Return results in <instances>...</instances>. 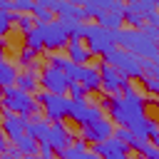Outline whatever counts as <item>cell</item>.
Masks as SVG:
<instances>
[{"label": "cell", "instance_id": "d6986e66", "mask_svg": "<svg viewBox=\"0 0 159 159\" xmlns=\"http://www.w3.org/2000/svg\"><path fill=\"white\" fill-rule=\"evenodd\" d=\"M10 144L17 149V154H20V157H35V154H37V149H40V144H37L30 134H20V137H17L15 142H10Z\"/></svg>", "mask_w": 159, "mask_h": 159}, {"label": "cell", "instance_id": "d6a6232c", "mask_svg": "<svg viewBox=\"0 0 159 159\" xmlns=\"http://www.w3.org/2000/svg\"><path fill=\"white\" fill-rule=\"evenodd\" d=\"M37 157H40V159H52V157H55V152H52V147H50L47 142H42V144H40V149H37Z\"/></svg>", "mask_w": 159, "mask_h": 159}, {"label": "cell", "instance_id": "5b68a950", "mask_svg": "<svg viewBox=\"0 0 159 159\" xmlns=\"http://www.w3.org/2000/svg\"><path fill=\"white\" fill-rule=\"evenodd\" d=\"M40 104V114L47 122H65L70 112V97L67 94H50L45 89H37L32 94Z\"/></svg>", "mask_w": 159, "mask_h": 159}, {"label": "cell", "instance_id": "277c9868", "mask_svg": "<svg viewBox=\"0 0 159 159\" xmlns=\"http://www.w3.org/2000/svg\"><path fill=\"white\" fill-rule=\"evenodd\" d=\"M102 62L112 65V67H114L117 72H122L127 80H139V77H144V60L137 57V55H132V52H127V50H122V47H114L112 52H107V55L102 57Z\"/></svg>", "mask_w": 159, "mask_h": 159}, {"label": "cell", "instance_id": "ffe728a7", "mask_svg": "<svg viewBox=\"0 0 159 159\" xmlns=\"http://www.w3.org/2000/svg\"><path fill=\"white\" fill-rule=\"evenodd\" d=\"M122 22H127L132 30H139L142 25H144V15L129 2V5H124V12H122Z\"/></svg>", "mask_w": 159, "mask_h": 159}, {"label": "cell", "instance_id": "44dd1931", "mask_svg": "<svg viewBox=\"0 0 159 159\" xmlns=\"http://www.w3.org/2000/svg\"><path fill=\"white\" fill-rule=\"evenodd\" d=\"M60 22H62V27H65V32H67L70 40H82V35H84V22H82V20L65 17V20H60Z\"/></svg>", "mask_w": 159, "mask_h": 159}, {"label": "cell", "instance_id": "2e32d148", "mask_svg": "<svg viewBox=\"0 0 159 159\" xmlns=\"http://www.w3.org/2000/svg\"><path fill=\"white\" fill-rule=\"evenodd\" d=\"M65 50H67V60L75 62V65H89V60H92V55H89V50L84 47L82 40H67Z\"/></svg>", "mask_w": 159, "mask_h": 159}, {"label": "cell", "instance_id": "d590c367", "mask_svg": "<svg viewBox=\"0 0 159 159\" xmlns=\"http://www.w3.org/2000/svg\"><path fill=\"white\" fill-rule=\"evenodd\" d=\"M67 2H72V5H82V0H67Z\"/></svg>", "mask_w": 159, "mask_h": 159}, {"label": "cell", "instance_id": "4dcf8cb0", "mask_svg": "<svg viewBox=\"0 0 159 159\" xmlns=\"http://www.w3.org/2000/svg\"><path fill=\"white\" fill-rule=\"evenodd\" d=\"M12 2V12H30L35 0H10Z\"/></svg>", "mask_w": 159, "mask_h": 159}, {"label": "cell", "instance_id": "5bb4252c", "mask_svg": "<svg viewBox=\"0 0 159 159\" xmlns=\"http://www.w3.org/2000/svg\"><path fill=\"white\" fill-rule=\"evenodd\" d=\"M15 87H17V89H22V92H27V94H35V92L40 89L37 65H32V67H27V70L17 72V77H15Z\"/></svg>", "mask_w": 159, "mask_h": 159}, {"label": "cell", "instance_id": "9a60e30c", "mask_svg": "<svg viewBox=\"0 0 159 159\" xmlns=\"http://www.w3.org/2000/svg\"><path fill=\"white\" fill-rule=\"evenodd\" d=\"M47 132H50V122H47V119H42V114L30 117V119H27V124H25V134H30L37 144L47 142Z\"/></svg>", "mask_w": 159, "mask_h": 159}, {"label": "cell", "instance_id": "4fadbf2b", "mask_svg": "<svg viewBox=\"0 0 159 159\" xmlns=\"http://www.w3.org/2000/svg\"><path fill=\"white\" fill-rule=\"evenodd\" d=\"M89 152H92V154H97L99 159H122V157H127V154H129V147H127L124 142H119V139L109 137V139H104V142L92 144V147H89Z\"/></svg>", "mask_w": 159, "mask_h": 159}, {"label": "cell", "instance_id": "e575fe53", "mask_svg": "<svg viewBox=\"0 0 159 159\" xmlns=\"http://www.w3.org/2000/svg\"><path fill=\"white\" fill-rule=\"evenodd\" d=\"M122 159H139V157H134V154H127V157H122Z\"/></svg>", "mask_w": 159, "mask_h": 159}, {"label": "cell", "instance_id": "e0dca14e", "mask_svg": "<svg viewBox=\"0 0 159 159\" xmlns=\"http://www.w3.org/2000/svg\"><path fill=\"white\" fill-rule=\"evenodd\" d=\"M112 5H114V0H82V12H84V17L89 20H94L99 12H109L112 10Z\"/></svg>", "mask_w": 159, "mask_h": 159}, {"label": "cell", "instance_id": "8992f818", "mask_svg": "<svg viewBox=\"0 0 159 159\" xmlns=\"http://www.w3.org/2000/svg\"><path fill=\"white\" fill-rule=\"evenodd\" d=\"M37 80H40V89H45V92H50V94H67L70 80H67V75H65L62 70L45 65V67L37 72Z\"/></svg>", "mask_w": 159, "mask_h": 159}, {"label": "cell", "instance_id": "52a82bcc", "mask_svg": "<svg viewBox=\"0 0 159 159\" xmlns=\"http://www.w3.org/2000/svg\"><path fill=\"white\" fill-rule=\"evenodd\" d=\"M97 67V72H99V92H104V94H119L124 87H127V77L122 75V72H117L112 65H107V62H99V65H94Z\"/></svg>", "mask_w": 159, "mask_h": 159}, {"label": "cell", "instance_id": "f546056e", "mask_svg": "<svg viewBox=\"0 0 159 159\" xmlns=\"http://www.w3.org/2000/svg\"><path fill=\"white\" fill-rule=\"evenodd\" d=\"M10 30H12V20H10V12L0 10V40H5V37L10 35Z\"/></svg>", "mask_w": 159, "mask_h": 159}, {"label": "cell", "instance_id": "f35d334b", "mask_svg": "<svg viewBox=\"0 0 159 159\" xmlns=\"http://www.w3.org/2000/svg\"><path fill=\"white\" fill-rule=\"evenodd\" d=\"M52 159H55V157H52Z\"/></svg>", "mask_w": 159, "mask_h": 159}, {"label": "cell", "instance_id": "4316f807", "mask_svg": "<svg viewBox=\"0 0 159 159\" xmlns=\"http://www.w3.org/2000/svg\"><path fill=\"white\" fill-rule=\"evenodd\" d=\"M139 84L144 87V94H149V97L159 94V80L157 77H139Z\"/></svg>", "mask_w": 159, "mask_h": 159}, {"label": "cell", "instance_id": "74e56055", "mask_svg": "<svg viewBox=\"0 0 159 159\" xmlns=\"http://www.w3.org/2000/svg\"><path fill=\"white\" fill-rule=\"evenodd\" d=\"M0 97H2V87H0Z\"/></svg>", "mask_w": 159, "mask_h": 159}, {"label": "cell", "instance_id": "8d00e7d4", "mask_svg": "<svg viewBox=\"0 0 159 159\" xmlns=\"http://www.w3.org/2000/svg\"><path fill=\"white\" fill-rule=\"evenodd\" d=\"M119 2H124V5H129V2H134V0H119Z\"/></svg>", "mask_w": 159, "mask_h": 159}, {"label": "cell", "instance_id": "836d02e7", "mask_svg": "<svg viewBox=\"0 0 159 159\" xmlns=\"http://www.w3.org/2000/svg\"><path fill=\"white\" fill-rule=\"evenodd\" d=\"M7 147H10V142H7V137L2 134V129H0V154H5L7 152Z\"/></svg>", "mask_w": 159, "mask_h": 159}, {"label": "cell", "instance_id": "3957f363", "mask_svg": "<svg viewBox=\"0 0 159 159\" xmlns=\"http://www.w3.org/2000/svg\"><path fill=\"white\" fill-rule=\"evenodd\" d=\"M0 107H2V109H10V112H15V114H20V117H25V119H30V117L40 114V104H37V99H35L32 94H27V92L17 89L15 84L2 89Z\"/></svg>", "mask_w": 159, "mask_h": 159}, {"label": "cell", "instance_id": "f1b7e54d", "mask_svg": "<svg viewBox=\"0 0 159 159\" xmlns=\"http://www.w3.org/2000/svg\"><path fill=\"white\" fill-rule=\"evenodd\" d=\"M67 97H70V99H87V89H84L80 82H70V87H67Z\"/></svg>", "mask_w": 159, "mask_h": 159}, {"label": "cell", "instance_id": "7402d4cb", "mask_svg": "<svg viewBox=\"0 0 159 159\" xmlns=\"http://www.w3.org/2000/svg\"><path fill=\"white\" fill-rule=\"evenodd\" d=\"M10 20H12V25L25 35V32H30L32 27H35V20H32V15L30 12H10Z\"/></svg>", "mask_w": 159, "mask_h": 159}, {"label": "cell", "instance_id": "484cf974", "mask_svg": "<svg viewBox=\"0 0 159 159\" xmlns=\"http://www.w3.org/2000/svg\"><path fill=\"white\" fill-rule=\"evenodd\" d=\"M30 15H32V20H35V25H45V22H52L55 20V15L47 10V7H42V5H32V10H30Z\"/></svg>", "mask_w": 159, "mask_h": 159}, {"label": "cell", "instance_id": "603a6c76", "mask_svg": "<svg viewBox=\"0 0 159 159\" xmlns=\"http://www.w3.org/2000/svg\"><path fill=\"white\" fill-rule=\"evenodd\" d=\"M37 57H40V52H37V50H30V47H25V45H22V47L17 50V57H15V60H17V65H20L22 70H27V67L37 65Z\"/></svg>", "mask_w": 159, "mask_h": 159}, {"label": "cell", "instance_id": "7a4b0ae2", "mask_svg": "<svg viewBox=\"0 0 159 159\" xmlns=\"http://www.w3.org/2000/svg\"><path fill=\"white\" fill-rule=\"evenodd\" d=\"M84 47L89 50L92 57H104L117 47V30L99 27L97 22H84V35H82Z\"/></svg>", "mask_w": 159, "mask_h": 159}, {"label": "cell", "instance_id": "9c48e42d", "mask_svg": "<svg viewBox=\"0 0 159 159\" xmlns=\"http://www.w3.org/2000/svg\"><path fill=\"white\" fill-rule=\"evenodd\" d=\"M112 132H114V124H112V119H107V114H104V117H99V119L80 127V139H84L87 144H97V142L109 139Z\"/></svg>", "mask_w": 159, "mask_h": 159}, {"label": "cell", "instance_id": "30bf717a", "mask_svg": "<svg viewBox=\"0 0 159 159\" xmlns=\"http://www.w3.org/2000/svg\"><path fill=\"white\" fill-rule=\"evenodd\" d=\"M67 32L62 27L60 20H52V22H45L42 25V50L47 52H60L65 45H67Z\"/></svg>", "mask_w": 159, "mask_h": 159}, {"label": "cell", "instance_id": "ba28073f", "mask_svg": "<svg viewBox=\"0 0 159 159\" xmlns=\"http://www.w3.org/2000/svg\"><path fill=\"white\" fill-rule=\"evenodd\" d=\"M104 117V112L99 109V104H92L87 99H70V112H67V119H72L77 127H84L94 119Z\"/></svg>", "mask_w": 159, "mask_h": 159}, {"label": "cell", "instance_id": "8fae6325", "mask_svg": "<svg viewBox=\"0 0 159 159\" xmlns=\"http://www.w3.org/2000/svg\"><path fill=\"white\" fill-rule=\"evenodd\" d=\"M25 124H27L25 117H20V114L0 107V129H2V134L7 137V142H15L20 134H25Z\"/></svg>", "mask_w": 159, "mask_h": 159}, {"label": "cell", "instance_id": "d4e9b609", "mask_svg": "<svg viewBox=\"0 0 159 159\" xmlns=\"http://www.w3.org/2000/svg\"><path fill=\"white\" fill-rule=\"evenodd\" d=\"M25 47L42 52V25H35L30 32H25Z\"/></svg>", "mask_w": 159, "mask_h": 159}, {"label": "cell", "instance_id": "cb8c5ba5", "mask_svg": "<svg viewBox=\"0 0 159 159\" xmlns=\"http://www.w3.org/2000/svg\"><path fill=\"white\" fill-rule=\"evenodd\" d=\"M94 20H97V25H99V27H107V30H119V27L124 25V22H122V17H119V15H114V12H99Z\"/></svg>", "mask_w": 159, "mask_h": 159}, {"label": "cell", "instance_id": "7c38bea8", "mask_svg": "<svg viewBox=\"0 0 159 159\" xmlns=\"http://www.w3.org/2000/svg\"><path fill=\"white\" fill-rule=\"evenodd\" d=\"M75 139V132L65 124V122H50V132H47V144L52 147V152H62L65 147H70Z\"/></svg>", "mask_w": 159, "mask_h": 159}, {"label": "cell", "instance_id": "ac0fdd59", "mask_svg": "<svg viewBox=\"0 0 159 159\" xmlns=\"http://www.w3.org/2000/svg\"><path fill=\"white\" fill-rule=\"evenodd\" d=\"M15 77H17V67L5 60V52H0V87H12L15 84Z\"/></svg>", "mask_w": 159, "mask_h": 159}, {"label": "cell", "instance_id": "1f68e13d", "mask_svg": "<svg viewBox=\"0 0 159 159\" xmlns=\"http://www.w3.org/2000/svg\"><path fill=\"white\" fill-rule=\"evenodd\" d=\"M139 30H142V32H144V35H147L149 40H154V42L159 40V30H157V25H149V22H144V25H142Z\"/></svg>", "mask_w": 159, "mask_h": 159}, {"label": "cell", "instance_id": "6da1fadb", "mask_svg": "<svg viewBox=\"0 0 159 159\" xmlns=\"http://www.w3.org/2000/svg\"><path fill=\"white\" fill-rule=\"evenodd\" d=\"M117 47L142 57V60H157V42L149 40L142 30L132 27H119L117 30Z\"/></svg>", "mask_w": 159, "mask_h": 159}, {"label": "cell", "instance_id": "83f0119b", "mask_svg": "<svg viewBox=\"0 0 159 159\" xmlns=\"http://www.w3.org/2000/svg\"><path fill=\"white\" fill-rule=\"evenodd\" d=\"M45 60H47V65H50V67H57V70H65V67H67V62H70V60H67V57H62L60 52H47V57H45Z\"/></svg>", "mask_w": 159, "mask_h": 159}]
</instances>
